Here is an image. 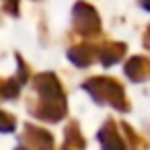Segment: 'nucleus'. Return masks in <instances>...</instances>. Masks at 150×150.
Listing matches in <instances>:
<instances>
[{"label": "nucleus", "mask_w": 150, "mask_h": 150, "mask_svg": "<svg viewBox=\"0 0 150 150\" xmlns=\"http://www.w3.org/2000/svg\"><path fill=\"white\" fill-rule=\"evenodd\" d=\"M99 140H101V144H103V150H125L121 136L115 132V127H113L111 123H107V125L101 129Z\"/></svg>", "instance_id": "1"}, {"label": "nucleus", "mask_w": 150, "mask_h": 150, "mask_svg": "<svg viewBox=\"0 0 150 150\" xmlns=\"http://www.w3.org/2000/svg\"><path fill=\"white\" fill-rule=\"evenodd\" d=\"M27 134L29 136H33V138H29V142H33V148H37V150H50L52 148V136L50 134H45L43 129H37V127H27Z\"/></svg>", "instance_id": "2"}, {"label": "nucleus", "mask_w": 150, "mask_h": 150, "mask_svg": "<svg viewBox=\"0 0 150 150\" xmlns=\"http://www.w3.org/2000/svg\"><path fill=\"white\" fill-rule=\"evenodd\" d=\"M13 127H15V119L8 113L0 111V132H11Z\"/></svg>", "instance_id": "3"}]
</instances>
